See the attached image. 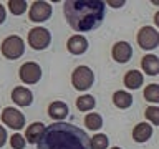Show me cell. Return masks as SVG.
I'll list each match as a JSON object with an SVG mask.
<instances>
[{
  "mask_svg": "<svg viewBox=\"0 0 159 149\" xmlns=\"http://www.w3.org/2000/svg\"><path fill=\"white\" fill-rule=\"evenodd\" d=\"M2 55L7 60H18L25 53V42L18 35H10L2 42Z\"/></svg>",
  "mask_w": 159,
  "mask_h": 149,
  "instance_id": "277c9868",
  "label": "cell"
},
{
  "mask_svg": "<svg viewBox=\"0 0 159 149\" xmlns=\"http://www.w3.org/2000/svg\"><path fill=\"white\" fill-rule=\"evenodd\" d=\"M94 83V73L89 66H76L71 73V84L78 91H88Z\"/></svg>",
  "mask_w": 159,
  "mask_h": 149,
  "instance_id": "3957f363",
  "label": "cell"
},
{
  "mask_svg": "<svg viewBox=\"0 0 159 149\" xmlns=\"http://www.w3.org/2000/svg\"><path fill=\"white\" fill-rule=\"evenodd\" d=\"M123 83H124V86H126L128 89L134 91V89H139V88L143 86L144 76H143L141 71H138V70H129V71L124 74Z\"/></svg>",
  "mask_w": 159,
  "mask_h": 149,
  "instance_id": "2e32d148",
  "label": "cell"
},
{
  "mask_svg": "<svg viewBox=\"0 0 159 149\" xmlns=\"http://www.w3.org/2000/svg\"><path fill=\"white\" fill-rule=\"evenodd\" d=\"M152 5H159V2H152Z\"/></svg>",
  "mask_w": 159,
  "mask_h": 149,
  "instance_id": "4dcf8cb0",
  "label": "cell"
},
{
  "mask_svg": "<svg viewBox=\"0 0 159 149\" xmlns=\"http://www.w3.org/2000/svg\"><path fill=\"white\" fill-rule=\"evenodd\" d=\"M12 101L18 106H30L33 103V93L27 86H15L12 91Z\"/></svg>",
  "mask_w": 159,
  "mask_h": 149,
  "instance_id": "8fae6325",
  "label": "cell"
},
{
  "mask_svg": "<svg viewBox=\"0 0 159 149\" xmlns=\"http://www.w3.org/2000/svg\"><path fill=\"white\" fill-rule=\"evenodd\" d=\"M37 149H93L91 139L83 129L70 123H53L47 126Z\"/></svg>",
  "mask_w": 159,
  "mask_h": 149,
  "instance_id": "7a4b0ae2",
  "label": "cell"
},
{
  "mask_svg": "<svg viewBox=\"0 0 159 149\" xmlns=\"http://www.w3.org/2000/svg\"><path fill=\"white\" fill-rule=\"evenodd\" d=\"M113 103L119 109H128L133 104V94L129 91H124V89H118L113 93Z\"/></svg>",
  "mask_w": 159,
  "mask_h": 149,
  "instance_id": "ac0fdd59",
  "label": "cell"
},
{
  "mask_svg": "<svg viewBox=\"0 0 159 149\" xmlns=\"http://www.w3.org/2000/svg\"><path fill=\"white\" fill-rule=\"evenodd\" d=\"M27 42L30 45V48L40 52V50H45L50 47V43H52V33L45 27H33L28 32Z\"/></svg>",
  "mask_w": 159,
  "mask_h": 149,
  "instance_id": "5b68a950",
  "label": "cell"
},
{
  "mask_svg": "<svg viewBox=\"0 0 159 149\" xmlns=\"http://www.w3.org/2000/svg\"><path fill=\"white\" fill-rule=\"evenodd\" d=\"M111 56L116 63H128L133 56V47L128 42H116L113 45Z\"/></svg>",
  "mask_w": 159,
  "mask_h": 149,
  "instance_id": "30bf717a",
  "label": "cell"
},
{
  "mask_svg": "<svg viewBox=\"0 0 159 149\" xmlns=\"http://www.w3.org/2000/svg\"><path fill=\"white\" fill-rule=\"evenodd\" d=\"M154 23H156V27L159 28V10H157L156 13H154Z\"/></svg>",
  "mask_w": 159,
  "mask_h": 149,
  "instance_id": "f1b7e54d",
  "label": "cell"
},
{
  "mask_svg": "<svg viewBox=\"0 0 159 149\" xmlns=\"http://www.w3.org/2000/svg\"><path fill=\"white\" fill-rule=\"evenodd\" d=\"M52 13H53L52 5L48 2H45V0H35L28 8V18H30V22H33V23L47 22V20L52 17Z\"/></svg>",
  "mask_w": 159,
  "mask_h": 149,
  "instance_id": "52a82bcc",
  "label": "cell"
},
{
  "mask_svg": "<svg viewBox=\"0 0 159 149\" xmlns=\"http://www.w3.org/2000/svg\"><path fill=\"white\" fill-rule=\"evenodd\" d=\"M66 48L71 55H83L88 50V40L83 35H73L68 38Z\"/></svg>",
  "mask_w": 159,
  "mask_h": 149,
  "instance_id": "7c38bea8",
  "label": "cell"
},
{
  "mask_svg": "<svg viewBox=\"0 0 159 149\" xmlns=\"http://www.w3.org/2000/svg\"><path fill=\"white\" fill-rule=\"evenodd\" d=\"M152 136V126L149 123H138L136 126H134L133 129V139L136 141L138 144H143V142H146L149 141Z\"/></svg>",
  "mask_w": 159,
  "mask_h": 149,
  "instance_id": "4fadbf2b",
  "label": "cell"
},
{
  "mask_svg": "<svg viewBox=\"0 0 159 149\" xmlns=\"http://www.w3.org/2000/svg\"><path fill=\"white\" fill-rule=\"evenodd\" d=\"M84 126L89 131H98L103 128V116L98 113H88L84 116Z\"/></svg>",
  "mask_w": 159,
  "mask_h": 149,
  "instance_id": "d6986e66",
  "label": "cell"
},
{
  "mask_svg": "<svg viewBox=\"0 0 159 149\" xmlns=\"http://www.w3.org/2000/svg\"><path fill=\"white\" fill-rule=\"evenodd\" d=\"M124 3H126V2H106V5H109V7H114V8H119V7H123Z\"/></svg>",
  "mask_w": 159,
  "mask_h": 149,
  "instance_id": "83f0119b",
  "label": "cell"
},
{
  "mask_svg": "<svg viewBox=\"0 0 159 149\" xmlns=\"http://www.w3.org/2000/svg\"><path fill=\"white\" fill-rule=\"evenodd\" d=\"M47 111H48V116L50 118H53V119H63V118H66L68 114H70V108H68V104L63 103V101H53V103L48 104Z\"/></svg>",
  "mask_w": 159,
  "mask_h": 149,
  "instance_id": "e0dca14e",
  "label": "cell"
},
{
  "mask_svg": "<svg viewBox=\"0 0 159 149\" xmlns=\"http://www.w3.org/2000/svg\"><path fill=\"white\" fill-rule=\"evenodd\" d=\"M143 96L148 103H159V84L156 83H151V84H146L143 91Z\"/></svg>",
  "mask_w": 159,
  "mask_h": 149,
  "instance_id": "44dd1931",
  "label": "cell"
},
{
  "mask_svg": "<svg viewBox=\"0 0 159 149\" xmlns=\"http://www.w3.org/2000/svg\"><path fill=\"white\" fill-rule=\"evenodd\" d=\"M7 7L13 15H23L27 12V2L25 0H8Z\"/></svg>",
  "mask_w": 159,
  "mask_h": 149,
  "instance_id": "7402d4cb",
  "label": "cell"
},
{
  "mask_svg": "<svg viewBox=\"0 0 159 149\" xmlns=\"http://www.w3.org/2000/svg\"><path fill=\"white\" fill-rule=\"evenodd\" d=\"M2 123L13 131H20L25 128V114L17 108H3L2 111Z\"/></svg>",
  "mask_w": 159,
  "mask_h": 149,
  "instance_id": "ba28073f",
  "label": "cell"
},
{
  "mask_svg": "<svg viewBox=\"0 0 159 149\" xmlns=\"http://www.w3.org/2000/svg\"><path fill=\"white\" fill-rule=\"evenodd\" d=\"M136 42L143 50L151 52V50L159 47V32L154 27H149V25L141 27L136 35Z\"/></svg>",
  "mask_w": 159,
  "mask_h": 149,
  "instance_id": "8992f818",
  "label": "cell"
},
{
  "mask_svg": "<svg viewBox=\"0 0 159 149\" xmlns=\"http://www.w3.org/2000/svg\"><path fill=\"white\" fill-rule=\"evenodd\" d=\"M94 106H96V99H94V96H91V94H81V96H78V99H76V108L83 113L91 111Z\"/></svg>",
  "mask_w": 159,
  "mask_h": 149,
  "instance_id": "ffe728a7",
  "label": "cell"
},
{
  "mask_svg": "<svg viewBox=\"0 0 159 149\" xmlns=\"http://www.w3.org/2000/svg\"><path fill=\"white\" fill-rule=\"evenodd\" d=\"M45 129H47V126H45L43 123H32L27 126V131H25V139H27L28 144H38V141L42 139Z\"/></svg>",
  "mask_w": 159,
  "mask_h": 149,
  "instance_id": "5bb4252c",
  "label": "cell"
},
{
  "mask_svg": "<svg viewBox=\"0 0 159 149\" xmlns=\"http://www.w3.org/2000/svg\"><path fill=\"white\" fill-rule=\"evenodd\" d=\"M108 146H109V139H108L106 134L98 133L93 136V139H91V147L93 149H106Z\"/></svg>",
  "mask_w": 159,
  "mask_h": 149,
  "instance_id": "603a6c76",
  "label": "cell"
},
{
  "mask_svg": "<svg viewBox=\"0 0 159 149\" xmlns=\"http://www.w3.org/2000/svg\"><path fill=\"white\" fill-rule=\"evenodd\" d=\"M7 142V131H5L3 126H0V147Z\"/></svg>",
  "mask_w": 159,
  "mask_h": 149,
  "instance_id": "484cf974",
  "label": "cell"
},
{
  "mask_svg": "<svg viewBox=\"0 0 159 149\" xmlns=\"http://www.w3.org/2000/svg\"><path fill=\"white\" fill-rule=\"evenodd\" d=\"M141 68L149 76H156V74H159V58L152 53L144 55L141 58Z\"/></svg>",
  "mask_w": 159,
  "mask_h": 149,
  "instance_id": "9a60e30c",
  "label": "cell"
},
{
  "mask_svg": "<svg viewBox=\"0 0 159 149\" xmlns=\"http://www.w3.org/2000/svg\"><path fill=\"white\" fill-rule=\"evenodd\" d=\"M10 146H12V149H23L27 146V139H25V136H22L20 133H15V134H12V138H10Z\"/></svg>",
  "mask_w": 159,
  "mask_h": 149,
  "instance_id": "d4e9b609",
  "label": "cell"
},
{
  "mask_svg": "<svg viewBox=\"0 0 159 149\" xmlns=\"http://www.w3.org/2000/svg\"><path fill=\"white\" fill-rule=\"evenodd\" d=\"M144 116L149 121V124H154V126H159V106H148L146 111H144Z\"/></svg>",
  "mask_w": 159,
  "mask_h": 149,
  "instance_id": "cb8c5ba5",
  "label": "cell"
},
{
  "mask_svg": "<svg viewBox=\"0 0 159 149\" xmlns=\"http://www.w3.org/2000/svg\"><path fill=\"white\" fill-rule=\"evenodd\" d=\"M63 15L75 32H91L103 23L106 17V3L103 0H66Z\"/></svg>",
  "mask_w": 159,
  "mask_h": 149,
  "instance_id": "6da1fadb",
  "label": "cell"
},
{
  "mask_svg": "<svg viewBox=\"0 0 159 149\" xmlns=\"http://www.w3.org/2000/svg\"><path fill=\"white\" fill-rule=\"evenodd\" d=\"M18 76L25 84H37L40 81V78H42V68L35 61H27L20 66Z\"/></svg>",
  "mask_w": 159,
  "mask_h": 149,
  "instance_id": "9c48e42d",
  "label": "cell"
},
{
  "mask_svg": "<svg viewBox=\"0 0 159 149\" xmlns=\"http://www.w3.org/2000/svg\"><path fill=\"white\" fill-rule=\"evenodd\" d=\"M5 18H7V10H5L3 3H0V23H3Z\"/></svg>",
  "mask_w": 159,
  "mask_h": 149,
  "instance_id": "4316f807",
  "label": "cell"
},
{
  "mask_svg": "<svg viewBox=\"0 0 159 149\" xmlns=\"http://www.w3.org/2000/svg\"><path fill=\"white\" fill-rule=\"evenodd\" d=\"M111 149H121V147H119V146H114V147H111Z\"/></svg>",
  "mask_w": 159,
  "mask_h": 149,
  "instance_id": "f546056e",
  "label": "cell"
}]
</instances>
